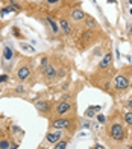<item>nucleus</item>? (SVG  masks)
Returning <instances> with one entry per match:
<instances>
[{
  "instance_id": "nucleus-1",
  "label": "nucleus",
  "mask_w": 132,
  "mask_h": 149,
  "mask_svg": "<svg viewBox=\"0 0 132 149\" xmlns=\"http://www.w3.org/2000/svg\"><path fill=\"white\" fill-rule=\"evenodd\" d=\"M109 137L114 141H123L124 137H126V130H124V126L122 123H118V122L113 123L109 128Z\"/></svg>"
},
{
  "instance_id": "nucleus-2",
  "label": "nucleus",
  "mask_w": 132,
  "mask_h": 149,
  "mask_svg": "<svg viewBox=\"0 0 132 149\" xmlns=\"http://www.w3.org/2000/svg\"><path fill=\"white\" fill-rule=\"evenodd\" d=\"M71 110H73V107H71V104L68 102H64V100H61L56 107H55V114L59 117H64L65 114H68Z\"/></svg>"
},
{
  "instance_id": "nucleus-3",
  "label": "nucleus",
  "mask_w": 132,
  "mask_h": 149,
  "mask_svg": "<svg viewBox=\"0 0 132 149\" xmlns=\"http://www.w3.org/2000/svg\"><path fill=\"white\" fill-rule=\"evenodd\" d=\"M114 87L117 91H124L129 87V81L124 74H117L115 76V81H114Z\"/></svg>"
},
{
  "instance_id": "nucleus-4",
  "label": "nucleus",
  "mask_w": 132,
  "mask_h": 149,
  "mask_svg": "<svg viewBox=\"0 0 132 149\" xmlns=\"http://www.w3.org/2000/svg\"><path fill=\"white\" fill-rule=\"evenodd\" d=\"M71 125V120L70 119H65V117H59V119H55L52 122V128L53 130H65Z\"/></svg>"
},
{
  "instance_id": "nucleus-5",
  "label": "nucleus",
  "mask_w": 132,
  "mask_h": 149,
  "mask_svg": "<svg viewBox=\"0 0 132 149\" xmlns=\"http://www.w3.org/2000/svg\"><path fill=\"white\" fill-rule=\"evenodd\" d=\"M30 74H32L30 67H29V65H21V67L17 70V79H18V81H28V79L30 78Z\"/></svg>"
},
{
  "instance_id": "nucleus-6",
  "label": "nucleus",
  "mask_w": 132,
  "mask_h": 149,
  "mask_svg": "<svg viewBox=\"0 0 132 149\" xmlns=\"http://www.w3.org/2000/svg\"><path fill=\"white\" fill-rule=\"evenodd\" d=\"M43 72V74L46 76V79H49V81H52V79H55V78H58V74H56V70H55V67L52 65V64H47L44 67V69L41 70Z\"/></svg>"
},
{
  "instance_id": "nucleus-7",
  "label": "nucleus",
  "mask_w": 132,
  "mask_h": 149,
  "mask_svg": "<svg viewBox=\"0 0 132 149\" xmlns=\"http://www.w3.org/2000/svg\"><path fill=\"white\" fill-rule=\"evenodd\" d=\"M61 137H62V130H56V131H53V132H49L47 135H46V140L49 141V143H58L59 140H61Z\"/></svg>"
},
{
  "instance_id": "nucleus-8",
  "label": "nucleus",
  "mask_w": 132,
  "mask_h": 149,
  "mask_svg": "<svg viewBox=\"0 0 132 149\" xmlns=\"http://www.w3.org/2000/svg\"><path fill=\"white\" fill-rule=\"evenodd\" d=\"M35 107H37V110H38L39 113H43V114H46V113L50 111V102H47V100H37Z\"/></svg>"
},
{
  "instance_id": "nucleus-9",
  "label": "nucleus",
  "mask_w": 132,
  "mask_h": 149,
  "mask_svg": "<svg viewBox=\"0 0 132 149\" xmlns=\"http://www.w3.org/2000/svg\"><path fill=\"white\" fill-rule=\"evenodd\" d=\"M85 17V12L82 11V9H79V8H76V9H73L70 12V18L73 20V22H81V20H84Z\"/></svg>"
},
{
  "instance_id": "nucleus-10",
  "label": "nucleus",
  "mask_w": 132,
  "mask_h": 149,
  "mask_svg": "<svg viewBox=\"0 0 132 149\" xmlns=\"http://www.w3.org/2000/svg\"><path fill=\"white\" fill-rule=\"evenodd\" d=\"M111 63H113V55H111V52H109L102 58L100 63H99V69H108V67L111 65Z\"/></svg>"
},
{
  "instance_id": "nucleus-11",
  "label": "nucleus",
  "mask_w": 132,
  "mask_h": 149,
  "mask_svg": "<svg viewBox=\"0 0 132 149\" xmlns=\"http://www.w3.org/2000/svg\"><path fill=\"white\" fill-rule=\"evenodd\" d=\"M59 26H61V29H62V32L65 33V35H71L73 29H71V26H70V23L67 22V20L61 18V20H59Z\"/></svg>"
},
{
  "instance_id": "nucleus-12",
  "label": "nucleus",
  "mask_w": 132,
  "mask_h": 149,
  "mask_svg": "<svg viewBox=\"0 0 132 149\" xmlns=\"http://www.w3.org/2000/svg\"><path fill=\"white\" fill-rule=\"evenodd\" d=\"M12 58H14V49H11L9 46H6L3 49V61L8 63V61H11Z\"/></svg>"
},
{
  "instance_id": "nucleus-13",
  "label": "nucleus",
  "mask_w": 132,
  "mask_h": 149,
  "mask_svg": "<svg viewBox=\"0 0 132 149\" xmlns=\"http://www.w3.org/2000/svg\"><path fill=\"white\" fill-rule=\"evenodd\" d=\"M93 37H94V33L93 32H91V31H87V32H84L82 33V44H85V46H87L88 44V41H91V40H93Z\"/></svg>"
},
{
  "instance_id": "nucleus-14",
  "label": "nucleus",
  "mask_w": 132,
  "mask_h": 149,
  "mask_svg": "<svg viewBox=\"0 0 132 149\" xmlns=\"http://www.w3.org/2000/svg\"><path fill=\"white\" fill-rule=\"evenodd\" d=\"M47 23L50 24V29L53 31V33H58V32H59V24H58L52 17H47Z\"/></svg>"
},
{
  "instance_id": "nucleus-15",
  "label": "nucleus",
  "mask_w": 132,
  "mask_h": 149,
  "mask_svg": "<svg viewBox=\"0 0 132 149\" xmlns=\"http://www.w3.org/2000/svg\"><path fill=\"white\" fill-rule=\"evenodd\" d=\"M100 110V107H90L87 111H85V116L87 117H94L96 116V111Z\"/></svg>"
},
{
  "instance_id": "nucleus-16",
  "label": "nucleus",
  "mask_w": 132,
  "mask_h": 149,
  "mask_svg": "<svg viewBox=\"0 0 132 149\" xmlns=\"http://www.w3.org/2000/svg\"><path fill=\"white\" fill-rule=\"evenodd\" d=\"M67 148V140H59L58 143H55L53 149H65Z\"/></svg>"
},
{
  "instance_id": "nucleus-17",
  "label": "nucleus",
  "mask_w": 132,
  "mask_h": 149,
  "mask_svg": "<svg viewBox=\"0 0 132 149\" xmlns=\"http://www.w3.org/2000/svg\"><path fill=\"white\" fill-rule=\"evenodd\" d=\"M124 122H126L129 126H132V111H128L124 114Z\"/></svg>"
},
{
  "instance_id": "nucleus-18",
  "label": "nucleus",
  "mask_w": 132,
  "mask_h": 149,
  "mask_svg": "<svg viewBox=\"0 0 132 149\" xmlns=\"http://www.w3.org/2000/svg\"><path fill=\"white\" fill-rule=\"evenodd\" d=\"M85 18H87V22H88V28H90V29L97 28V24H96V22H94L93 18H90V17H85Z\"/></svg>"
},
{
  "instance_id": "nucleus-19",
  "label": "nucleus",
  "mask_w": 132,
  "mask_h": 149,
  "mask_svg": "<svg viewBox=\"0 0 132 149\" xmlns=\"http://www.w3.org/2000/svg\"><path fill=\"white\" fill-rule=\"evenodd\" d=\"M47 64H49V59H47V58H43V59H41V64H39V69L43 70V69H44V67L47 65Z\"/></svg>"
},
{
  "instance_id": "nucleus-20",
  "label": "nucleus",
  "mask_w": 132,
  "mask_h": 149,
  "mask_svg": "<svg viewBox=\"0 0 132 149\" xmlns=\"http://www.w3.org/2000/svg\"><path fill=\"white\" fill-rule=\"evenodd\" d=\"M15 91H17V93H20V94H23V93H26V88H24L23 85H18L17 88H15Z\"/></svg>"
},
{
  "instance_id": "nucleus-21",
  "label": "nucleus",
  "mask_w": 132,
  "mask_h": 149,
  "mask_svg": "<svg viewBox=\"0 0 132 149\" xmlns=\"http://www.w3.org/2000/svg\"><path fill=\"white\" fill-rule=\"evenodd\" d=\"M9 12H14V9L12 8H5V9H2V15H6V14H9Z\"/></svg>"
},
{
  "instance_id": "nucleus-22",
  "label": "nucleus",
  "mask_w": 132,
  "mask_h": 149,
  "mask_svg": "<svg viewBox=\"0 0 132 149\" xmlns=\"http://www.w3.org/2000/svg\"><path fill=\"white\" fill-rule=\"evenodd\" d=\"M0 146H2V148L5 149V148H8V146H9V143H8L6 140H2V141H0Z\"/></svg>"
},
{
  "instance_id": "nucleus-23",
  "label": "nucleus",
  "mask_w": 132,
  "mask_h": 149,
  "mask_svg": "<svg viewBox=\"0 0 132 149\" xmlns=\"http://www.w3.org/2000/svg\"><path fill=\"white\" fill-rule=\"evenodd\" d=\"M97 120L100 122V123H105V120H106V119H105V116H102V114H99V116H97Z\"/></svg>"
},
{
  "instance_id": "nucleus-24",
  "label": "nucleus",
  "mask_w": 132,
  "mask_h": 149,
  "mask_svg": "<svg viewBox=\"0 0 132 149\" xmlns=\"http://www.w3.org/2000/svg\"><path fill=\"white\" fill-rule=\"evenodd\" d=\"M61 99H62V100H64V102H67V100H68V99H70V94H64V96H62V97H61Z\"/></svg>"
},
{
  "instance_id": "nucleus-25",
  "label": "nucleus",
  "mask_w": 132,
  "mask_h": 149,
  "mask_svg": "<svg viewBox=\"0 0 132 149\" xmlns=\"http://www.w3.org/2000/svg\"><path fill=\"white\" fill-rule=\"evenodd\" d=\"M6 79H8V76H6V74H3V76H0V84H2V82H5Z\"/></svg>"
},
{
  "instance_id": "nucleus-26",
  "label": "nucleus",
  "mask_w": 132,
  "mask_h": 149,
  "mask_svg": "<svg viewBox=\"0 0 132 149\" xmlns=\"http://www.w3.org/2000/svg\"><path fill=\"white\" fill-rule=\"evenodd\" d=\"M56 2H59V0H47L49 5H53V3H56Z\"/></svg>"
},
{
  "instance_id": "nucleus-27",
  "label": "nucleus",
  "mask_w": 132,
  "mask_h": 149,
  "mask_svg": "<svg viewBox=\"0 0 132 149\" xmlns=\"http://www.w3.org/2000/svg\"><path fill=\"white\" fill-rule=\"evenodd\" d=\"M122 149H132V145H126V146H123Z\"/></svg>"
},
{
  "instance_id": "nucleus-28",
  "label": "nucleus",
  "mask_w": 132,
  "mask_h": 149,
  "mask_svg": "<svg viewBox=\"0 0 132 149\" xmlns=\"http://www.w3.org/2000/svg\"><path fill=\"white\" fill-rule=\"evenodd\" d=\"M128 104H129V107H131V108H132V99H131V100H129V102H128Z\"/></svg>"
},
{
  "instance_id": "nucleus-29",
  "label": "nucleus",
  "mask_w": 132,
  "mask_h": 149,
  "mask_svg": "<svg viewBox=\"0 0 132 149\" xmlns=\"http://www.w3.org/2000/svg\"><path fill=\"white\" fill-rule=\"evenodd\" d=\"M37 149H46L44 146H39V148H37Z\"/></svg>"
},
{
  "instance_id": "nucleus-30",
  "label": "nucleus",
  "mask_w": 132,
  "mask_h": 149,
  "mask_svg": "<svg viewBox=\"0 0 132 149\" xmlns=\"http://www.w3.org/2000/svg\"><path fill=\"white\" fill-rule=\"evenodd\" d=\"M129 14H131V15H132V9H131V12H129Z\"/></svg>"
},
{
  "instance_id": "nucleus-31",
  "label": "nucleus",
  "mask_w": 132,
  "mask_h": 149,
  "mask_svg": "<svg viewBox=\"0 0 132 149\" xmlns=\"http://www.w3.org/2000/svg\"><path fill=\"white\" fill-rule=\"evenodd\" d=\"M131 35H132V28H131Z\"/></svg>"
},
{
  "instance_id": "nucleus-32",
  "label": "nucleus",
  "mask_w": 132,
  "mask_h": 149,
  "mask_svg": "<svg viewBox=\"0 0 132 149\" xmlns=\"http://www.w3.org/2000/svg\"><path fill=\"white\" fill-rule=\"evenodd\" d=\"M94 149H99V146H96V148H94Z\"/></svg>"
},
{
  "instance_id": "nucleus-33",
  "label": "nucleus",
  "mask_w": 132,
  "mask_h": 149,
  "mask_svg": "<svg viewBox=\"0 0 132 149\" xmlns=\"http://www.w3.org/2000/svg\"><path fill=\"white\" fill-rule=\"evenodd\" d=\"M129 3H132V0H129Z\"/></svg>"
},
{
  "instance_id": "nucleus-34",
  "label": "nucleus",
  "mask_w": 132,
  "mask_h": 149,
  "mask_svg": "<svg viewBox=\"0 0 132 149\" xmlns=\"http://www.w3.org/2000/svg\"><path fill=\"white\" fill-rule=\"evenodd\" d=\"M131 84H132V82H131Z\"/></svg>"
}]
</instances>
